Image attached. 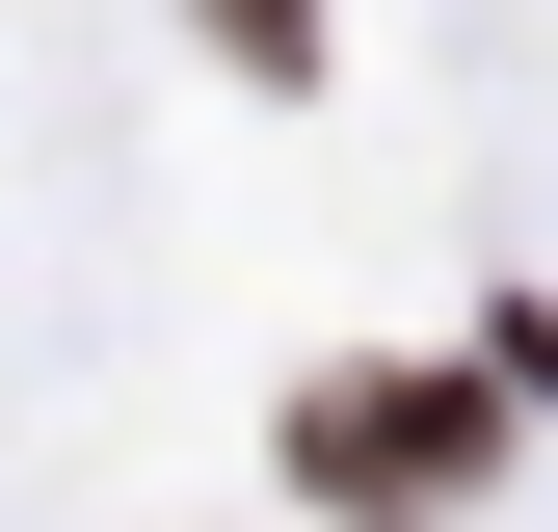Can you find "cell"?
<instances>
[{"mask_svg":"<svg viewBox=\"0 0 558 532\" xmlns=\"http://www.w3.org/2000/svg\"><path fill=\"white\" fill-rule=\"evenodd\" d=\"M293 452H319V506H452L478 452H506V399H478V373H319Z\"/></svg>","mask_w":558,"mask_h":532,"instance_id":"6da1fadb","label":"cell"},{"mask_svg":"<svg viewBox=\"0 0 558 532\" xmlns=\"http://www.w3.org/2000/svg\"><path fill=\"white\" fill-rule=\"evenodd\" d=\"M214 53H240V81H293V53H319V0H214Z\"/></svg>","mask_w":558,"mask_h":532,"instance_id":"7a4b0ae2","label":"cell"}]
</instances>
